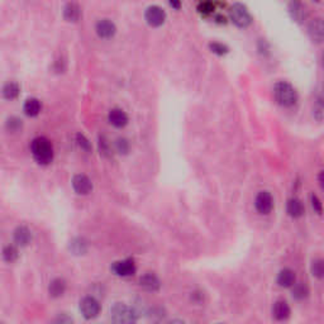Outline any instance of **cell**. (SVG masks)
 <instances>
[{
  "mask_svg": "<svg viewBox=\"0 0 324 324\" xmlns=\"http://www.w3.org/2000/svg\"><path fill=\"white\" fill-rule=\"evenodd\" d=\"M312 206H313V209H314L315 211H317L318 214H322V211H323V206H322V201H320V199L318 198L317 195H314V194H313L312 195Z\"/></svg>",
  "mask_w": 324,
  "mask_h": 324,
  "instance_id": "obj_32",
  "label": "cell"
},
{
  "mask_svg": "<svg viewBox=\"0 0 324 324\" xmlns=\"http://www.w3.org/2000/svg\"><path fill=\"white\" fill-rule=\"evenodd\" d=\"M308 33H309L310 38L315 42H322L324 35V25L320 18H315L308 25Z\"/></svg>",
  "mask_w": 324,
  "mask_h": 324,
  "instance_id": "obj_15",
  "label": "cell"
},
{
  "mask_svg": "<svg viewBox=\"0 0 324 324\" xmlns=\"http://www.w3.org/2000/svg\"><path fill=\"white\" fill-rule=\"evenodd\" d=\"M76 141H78V145L81 147V150H84V151L89 152L91 150L90 142H89L88 138H86L85 136H83V134L79 133L78 136H76Z\"/></svg>",
  "mask_w": 324,
  "mask_h": 324,
  "instance_id": "obj_29",
  "label": "cell"
},
{
  "mask_svg": "<svg viewBox=\"0 0 324 324\" xmlns=\"http://www.w3.org/2000/svg\"><path fill=\"white\" fill-rule=\"evenodd\" d=\"M113 324H137V314L133 308L124 303H116L111 309Z\"/></svg>",
  "mask_w": 324,
  "mask_h": 324,
  "instance_id": "obj_3",
  "label": "cell"
},
{
  "mask_svg": "<svg viewBox=\"0 0 324 324\" xmlns=\"http://www.w3.org/2000/svg\"><path fill=\"white\" fill-rule=\"evenodd\" d=\"M117 149H118V151L121 152V154H127L129 150L128 142L123 138H119L118 141H117Z\"/></svg>",
  "mask_w": 324,
  "mask_h": 324,
  "instance_id": "obj_33",
  "label": "cell"
},
{
  "mask_svg": "<svg viewBox=\"0 0 324 324\" xmlns=\"http://www.w3.org/2000/svg\"><path fill=\"white\" fill-rule=\"evenodd\" d=\"M20 88L17 83H8L5 84L4 88H3V95H4L5 99H9V100L18 98Z\"/></svg>",
  "mask_w": 324,
  "mask_h": 324,
  "instance_id": "obj_22",
  "label": "cell"
},
{
  "mask_svg": "<svg viewBox=\"0 0 324 324\" xmlns=\"http://www.w3.org/2000/svg\"><path fill=\"white\" fill-rule=\"evenodd\" d=\"M286 211L292 218H300V217L304 215L305 206L304 204L302 203L300 199L292 198L289 201H287Z\"/></svg>",
  "mask_w": 324,
  "mask_h": 324,
  "instance_id": "obj_16",
  "label": "cell"
},
{
  "mask_svg": "<svg viewBox=\"0 0 324 324\" xmlns=\"http://www.w3.org/2000/svg\"><path fill=\"white\" fill-rule=\"evenodd\" d=\"M295 272L292 269H284L279 272L277 276V284L281 287H292L295 284Z\"/></svg>",
  "mask_w": 324,
  "mask_h": 324,
  "instance_id": "obj_19",
  "label": "cell"
},
{
  "mask_svg": "<svg viewBox=\"0 0 324 324\" xmlns=\"http://www.w3.org/2000/svg\"><path fill=\"white\" fill-rule=\"evenodd\" d=\"M96 33L101 38H112L117 32L116 24L109 19H101L96 23Z\"/></svg>",
  "mask_w": 324,
  "mask_h": 324,
  "instance_id": "obj_11",
  "label": "cell"
},
{
  "mask_svg": "<svg viewBox=\"0 0 324 324\" xmlns=\"http://www.w3.org/2000/svg\"><path fill=\"white\" fill-rule=\"evenodd\" d=\"M170 324H185L183 322V320H180V319H175V320H172V322H171Z\"/></svg>",
  "mask_w": 324,
  "mask_h": 324,
  "instance_id": "obj_37",
  "label": "cell"
},
{
  "mask_svg": "<svg viewBox=\"0 0 324 324\" xmlns=\"http://www.w3.org/2000/svg\"><path fill=\"white\" fill-rule=\"evenodd\" d=\"M7 124H8V128H9L12 132H17L22 128V121L18 118H10Z\"/></svg>",
  "mask_w": 324,
  "mask_h": 324,
  "instance_id": "obj_31",
  "label": "cell"
},
{
  "mask_svg": "<svg viewBox=\"0 0 324 324\" xmlns=\"http://www.w3.org/2000/svg\"><path fill=\"white\" fill-rule=\"evenodd\" d=\"M70 249L75 255H84L88 251V242L84 238H75L70 242Z\"/></svg>",
  "mask_w": 324,
  "mask_h": 324,
  "instance_id": "obj_23",
  "label": "cell"
},
{
  "mask_svg": "<svg viewBox=\"0 0 324 324\" xmlns=\"http://www.w3.org/2000/svg\"><path fill=\"white\" fill-rule=\"evenodd\" d=\"M255 206L256 210L262 215H267L274 209V198L269 191H260L255 200Z\"/></svg>",
  "mask_w": 324,
  "mask_h": 324,
  "instance_id": "obj_6",
  "label": "cell"
},
{
  "mask_svg": "<svg viewBox=\"0 0 324 324\" xmlns=\"http://www.w3.org/2000/svg\"><path fill=\"white\" fill-rule=\"evenodd\" d=\"M51 324H74V319L67 314H58L53 318Z\"/></svg>",
  "mask_w": 324,
  "mask_h": 324,
  "instance_id": "obj_30",
  "label": "cell"
},
{
  "mask_svg": "<svg viewBox=\"0 0 324 324\" xmlns=\"http://www.w3.org/2000/svg\"><path fill=\"white\" fill-rule=\"evenodd\" d=\"M310 270H312L313 276H315L317 279H323L324 276V264L322 260H314L312 262V266H310Z\"/></svg>",
  "mask_w": 324,
  "mask_h": 324,
  "instance_id": "obj_26",
  "label": "cell"
},
{
  "mask_svg": "<svg viewBox=\"0 0 324 324\" xmlns=\"http://www.w3.org/2000/svg\"><path fill=\"white\" fill-rule=\"evenodd\" d=\"M139 285L143 287L147 292H157L161 287V281H160L159 277L155 274H151V272H147L143 276H141L139 279Z\"/></svg>",
  "mask_w": 324,
  "mask_h": 324,
  "instance_id": "obj_13",
  "label": "cell"
},
{
  "mask_svg": "<svg viewBox=\"0 0 324 324\" xmlns=\"http://www.w3.org/2000/svg\"><path fill=\"white\" fill-rule=\"evenodd\" d=\"M209 47H210L211 52L217 53V55L219 56H223L226 55V53H228V47H227L226 45H223V43H219V42H214V43H210L209 45Z\"/></svg>",
  "mask_w": 324,
  "mask_h": 324,
  "instance_id": "obj_27",
  "label": "cell"
},
{
  "mask_svg": "<svg viewBox=\"0 0 324 324\" xmlns=\"http://www.w3.org/2000/svg\"><path fill=\"white\" fill-rule=\"evenodd\" d=\"M108 118L112 126H114L116 128H123V127H126L127 123H128V116H127V113L118 108L112 109V111L109 112Z\"/></svg>",
  "mask_w": 324,
  "mask_h": 324,
  "instance_id": "obj_14",
  "label": "cell"
},
{
  "mask_svg": "<svg viewBox=\"0 0 324 324\" xmlns=\"http://www.w3.org/2000/svg\"><path fill=\"white\" fill-rule=\"evenodd\" d=\"M292 315V309H290L289 304L284 300H277L272 307V317L279 322H284V320L289 319Z\"/></svg>",
  "mask_w": 324,
  "mask_h": 324,
  "instance_id": "obj_10",
  "label": "cell"
},
{
  "mask_svg": "<svg viewBox=\"0 0 324 324\" xmlns=\"http://www.w3.org/2000/svg\"><path fill=\"white\" fill-rule=\"evenodd\" d=\"M63 17L68 22H78L81 17V9L76 3H68L63 9Z\"/></svg>",
  "mask_w": 324,
  "mask_h": 324,
  "instance_id": "obj_20",
  "label": "cell"
},
{
  "mask_svg": "<svg viewBox=\"0 0 324 324\" xmlns=\"http://www.w3.org/2000/svg\"><path fill=\"white\" fill-rule=\"evenodd\" d=\"M18 257H19V252H18V248L14 244H8V246L4 247V249H3V259H4V261L12 264V262L17 261Z\"/></svg>",
  "mask_w": 324,
  "mask_h": 324,
  "instance_id": "obj_25",
  "label": "cell"
},
{
  "mask_svg": "<svg viewBox=\"0 0 324 324\" xmlns=\"http://www.w3.org/2000/svg\"><path fill=\"white\" fill-rule=\"evenodd\" d=\"M30 151L40 165H50L53 160V146L46 137H37L32 141Z\"/></svg>",
  "mask_w": 324,
  "mask_h": 324,
  "instance_id": "obj_1",
  "label": "cell"
},
{
  "mask_svg": "<svg viewBox=\"0 0 324 324\" xmlns=\"http://www.w3.org/2000/svg\"><path fill=\"white\" fill-rule=\"evenodd\" d=\"M112 271L117 275V276L121 277H128L132 276V275L136 274L137 271V266L134 264L133 260L127 259V260H122V261H117L112 265Z\"/></svg>",
  "mask_w": 324,
  "mask_h": 324,
  "instance_id": "obj_7",
  "label": "cell"
},
{
  "mask_svg": "<svg viewBox=\"0 0 324 324\" xmlns=\"http://www.w3.org/2000/svg\"><path fill=\"white\" fill-rule=\"evenodd\" d=\"M73 188L80 195H88L93 190V183H91V180L86 175L79 173V175L74 176Z\"/></svg>",
  "mask_w": 324,
  "mask_h": 324,
  "instance_id": "obj_9",
  "label": "cell"
},
{
  "mask_svg": "<svg viewBox=\"0 0 324 324\" xmlns=\"http://www.w3.org/2000/svg\"><path fill=\"white\" fill-rule=\"evenodd\" d=\"M274 96L282 106H293L298 100V93L294 86L286 81H280L274 88Z\"/></svg>",
  "mask_w": 324,
  "mask_h": 324,
  "instance_id": "obj_2",
  "label": "cell"
},
{
  "mask_svg": "<svg viewBox=\"0 0 324 324\" xmlns=\"http://www.w3.org/2000/svg\"><path fill=\"white\" fill-rule=\"evenodd\" d=\"M23 109H24V113L28 117H37L40 114L41 109H42V105H41V101L38 99L30 98L25 100Z\"/></svg>",
  "mask_w": 324,
  "mask_h": 324,
  "instance_id": "obj_21",
  "label": "cell"
},
{
  "mask_svg": "<svg viewBox=\"0 0 324 324\" xmlns=\"http://www.w3.org/2000/svg\"><path fill=\"white\" fill-rule=\"evenodd\" d=\"M293 290H292V294L293 298L297 300H304L305 298H308L309 295V289L305 284L303 282H298V284L293 285Z\"/></svg>",
  "mask_w": 324,
  "mask_h": 324,
  "instance_id": "obj_24",
  "label": "cell"
},
{
  "mask_svg": "<svg viewBox=\"0 0 324 324\" xmlns=\"http://www.w3.org/2000/svg\"><path fill=\"white\" fill-rule=\"evenodd\" d=\"M66 287H67V285H66L65 280L61 279V277H56L48 285V294H50L51 298H55V299L56 298H61L65 294Z\"/></svg>",
  "mask_w": 324,
  "mask_h": 324,
  "instance_id": "obj_17",
  "label": "cell"
},
{
  "mask_svg": "<svg viewBox=\"0 0 324 324\" xmlns=\"http://www.w3.org/2000/svg\"><path fill=\"white\" fill-rule=\"evenodd\" d=\"M319 184H320V188H324L323 186V171H320V173H319Z\"/></svg>",
  "mask_w": 324,
  "mask_h": 324,
  "instance_id": "obj_36",
  "label": "cell"
},
{
  "mask_svg": "<svg viewBox=\"0 0 324 324\" xmlns=\"http://www.w3.org/2000/svg\"><path fill=\"white\" fill-rule=\"evenodd\" d=\"M215 20H217V22H218V23H223V24H226V18L222 17V15H217Z\"/></svg>",
  "mask_w": 324,
  "mask_h": 324,
  "instance_id": "obj_34",
  "label": "cell"
},
{
  "mask_svg": "<svg viewBox=\"0 0 324 324\" xmlns=\"http://www.w3.org/2000/svg\"><path fill=\"white\" fill-rule=\"evenodd\" d=\"M214 9H215V5H214L213 3H210V2H204V3H200V4L198 5L199 13H201V14H204V15L211 14V13L214 12Z\"/></svg>",
  "mask_w": 324,
  "mask_h": 324,
  "instance_id": "obj_28",
  "label": "cell"
},
{
  "mask_svg": "<svg viewBox=\"0 0 324 324\" xmlns=\"http://www.w3.org/2000/svg\"><path fill=\"white\" fill-rule=\"evenodd\" d=\"M170 5L171 7H173V8H176V9H178V8H180V3H177V2H171L170 3Z\"/></svg>",
  "mask_w": 324,
  "mask_h": 324,
  "instance_id": "obj_35",
  "label": "cell"
},
{
  "mask_svg": "<svg viewBox=\"0 0 324 324\" xmlns=\"http://www.w3.org/2000/svg\"><path fill=\"white\" fill-rule=\"evenodd\" d=\"M147 23L152 27H160L165 23L166 20V13L159 5H151L147 8L146 14H145Z\"/></svg>",
  "mask_w": 324,
  "mask_h": 324,
  "instance_id": "obj_8",
  "label": "cell"
},
{
  "mask_svg": "<svg viewBox=\"0 0 324 324\" xmlns=\"http://www.w3.org/2000/svg\"><path fill=\"white\" fill-rule=\"evenodd\" d=\"M80 312L85 319L91 320L99 317L101 312L100 303L94 297H85L80 302Z\"/></svg>",
  "mask_w": 324,
  "mask_h": 324,
  "instance_id": "obj_5",
  "label": "cell"
},
{
  "mask_svg": "<svg viewBox=\"0 0 324 324\" xmlns=\"http://www.w3.org/2000/svg\"><path fill=\"white\" fill-rule=\"evenodd\" d=\"M13 238L17 246L25 247L32 242V232L24 226H19L15 228L14 234H13Z\"/></svg>",
  "mask_w": 324,
  "mask_h": 324,
  "instance_id": "obj_12",
  "label": "cell"
},
{
  "mask_svg": "<svg viewBox=\"0 0 324 324\" xmlns=\"http://www.w3.org/2000/svg\"><path fill=\"white\" fill-rule=\"evenodd\" d=\"M229 17L231 20L239 28H247L252 23V15L248 12L246 5L241 4V3H236L232 5L231 10H229Z\"/></svg>",
  "mask_w": 324,
  "mask_h": 324,
  "instance_id": "obj_4",
  "label": "cell"
},
{
  "mask_svg": "<svg viewBox=\"0 0 324 324\" xmlns=\"http://www.w3.org/2000/svg\"><path fill=\"white\" fill-rule=\"evenodd\" d=\"M289 13L290 15H292L293 19L298 23H303L305 18H307V12H305V8L302 3H298V2L290 3Z\"/></svg>",
  "mask_w": 324,
  "mask_h": 324,
  "instance_id": "obj_18",
  "label": "cell"
}]
</instances>
